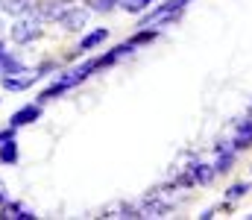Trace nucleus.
Returning <instances> with one entry per match:
<instances>
[{
  "mask_svg": "<svg viewBox=\"0 0 252 220\" xmlns=\"http://www.w3.org/2000/svg\"><path fill=\"white\" fill-rule=\"evenodd\" d=\"M35 6H38L35 0H0V12H3V15H12V18L32 15Z\"/></svg>",
  "mask_w": 252,
  "mask_h": 220,
  "instance_id": "obj_9",
  "label": "nucleus"
},
{
  "mask_svg": "<svg viewBox=\"0 0 252 220\" xmlns=\"http://www.w3.org/2000/svg\"><path fill=\"white\" fill-rule=\"evenodd\" d=\"M250 191H252L250 182H235V185H229V188H226V200H229V203H238V200H244Z\"/></svg>",
  "mask_w": 252,
  "mask_h": 220,
  "instance_id": "obj_14",
  "label": "nucleus"
},
{
  "mask_svg": "<svg viewBox=\"0 0 252 220\" xmlns=\"http://www.w3.org/2000/svg\"><path fill=\"white\" fill-rule=\"evenodd\" d=\"M156 0H121V9L129 12V15H141L144 9H150Z\"/></svg>",
  "mask_w": 252,
  "mask_h": 220,
  "instance_id": "obj_16",
  "label": "nucleus"
},
{
  "mask_svg": "<svg viewBox=\"0 0 252 220\" xmlns=\"http://www.w3.org/2000/svg\"><path fill=\"white\" fill-rule=\"evenodd\" d=\"M44 21L32 12V15H21L12 27H9V38L18 44V47H27V44H32L35 38H41V32H44V27H41Z\"/></svg>",
  "mask_w": 252,
  "mask_h": 220,
  "instance_id": "obj_1",
  "label": "nucleus"
},
{
  "mask_svg": "<svg viewBox=\"0 0 252 220\" xmlns=\"http://www.w3.org/2000/svg\"><path fill=\"white\" fill-rule=\"evenodd\" d=\"M158 27H138V32H132L129 35V41L135 44V47H144V44H153L156 38H158Z\"/></svg>",
  "mask_w": 252,
  "mask_h": 220,
  "instance_id": "obj_12",
  "label": "nucleus"
},
{
  "mask_svg": "<svg viewBox=\"0 0 252 220\" xmlns=\"http://www.w3.org/2000/svg\"><path fill=\"white\" fill-rule=\"evenodd\" d=\"M56 24L67 30V32H79V30H85V24H88V9H82V6H64L62 12L56 15Z\"/></svg>",
  "mask_w": 252,
  "mask_h": 220,
  "instance_id": "obj_3",
  "label": "nucleus"
},
{
  "mask_svg": "<svg viewBox=\"0 0 252 220\" xmlns=\"http://www.w3.org/2000/svg\"><path fill=\"white\" fill-rule=\"evenodd\" d=\"M0 218H3V220H35L38 215H35L32 209H27L24 203H15V200H9V203L0 209Z\"/></svg>",
  "mask_w": 252,
  "mask_h": 220,
  "instance_id": "obj_10",
  "label": "nucleus"
},
{
  "mask_svg": "<svg viewBox=\"0 0 252 220\" xmlns=\"http://www.w3.org/2000/svg\"><path fill=\"white\" fill-rule=\"evenodd\" d=\"M214 153H217V158H214V173H217V176L232 173V167H235V161H238V150L232 147V141H217V144H214Z\"/></svg>",
  "mask_w": 252,
  "mask_h": 220,
  "instance_id": "obj_4",
  "label": "nucleus"
},
{
  "mask_svg": "<svg viewBox=\"0 0 252 220\" xmlns=\"http://www.w3.org/2000/svg\"><path fill=\"white\" fill-rule=\"evenodd\" d=\"M106 38H109V30H106V27L91 30L88 35H82V38H79V44H76V53H73V56H82V53H88V50H97Z\"/></svg>",
  "mask_w": 252,
  "mask_h": 220,
  "instance_id": "obj_8",
  "label": "nucleus"
},
{
  "mask_svg": "<svg viewBox=\"0 0 252 220\" xmlns=\"http://www.w3.org/2000/svg\"><path fill=\"white\" fill-rule=\"evenodd\" d=\"M18 158H21V153H18V141H15V135H9V138H3L0 141V164H18Z\"/></svg>",
  "mask_w": 252,
  "mask_h": 220,
  "instance_id": "obj_11",
  "label": "nucleus"
},
{
  "mask_svg": "<svg viewBox=\"0 0 252 220\" xmlns=\"http://www.w3.org/2000/svg\"><path fill=\"white\" fill-rule=\"evenodd\" d=\"M0 100H3V97H0Z\"/></svg>",
  "mask_w": 252,
  "mask_h": 220,
  "instance_id": "obj_22",
  "label": "nucleus"
},
{
  "mask_svg": "<svg viewBox=\"0 0 252 220\" xmlns=\"http://www.w3.org/2000/svg\"><path fill=\"white\" fill-rule=\"evenodd\" d=\"M94 71H100V65H97V56H91V59H85L82 65H76V68H70V71H64V73H59L56 79H62L64 85H67V91L70 88H76L79 82H85L88 76Z\"/></svg>",
  "mask_w": 252,
  "mask_h": 220,
  "instance_id": "obj_5",
  "label": "nucleus"
},
{
  "mask_svg": "<svg viewBox=\"0 0 252 220\" xmlns=\"http://www.w3.org/2000/svg\"><path fill=\"white\" fill-rule=\"evenodd\" d=\"M214 212H217V209H205V212H202L199 218H202V220H211V218H214Z\"/></svg>",
  "mask_w": 252,
  "mask_h": 220,
  "instance_id": "obj_18",
  "label": "nucleus"
},
{
  "mask_svg": "<svg viewBox=\"0 0 252 220\" xmlns=\"http://www.w3.org/2000/svg\"><path fill=\"white\" fill-rule=\"evenodd\" d=\"M232 147H235L238 153L252 150V115L238 121V126H235V138H232Z\"/></svg>",
  "mask_w": 252,
  "mask_h": 220,
  "instance_id": "obj_7",
  "label": "nucleus"
},
{
  "mask_svg": "<svg viewBox=\"0 0 252 220\" xmlns=\"http://www.w3.org/2000/svg\"><path fill=\"white\" fill-rule=\"evenodd\" d=\"M41 115H44V106H41L38 100H35V103H27V106H21L18 112H12L9 126H15V129L30 126V124H35V121H41Z\"/></svg>",
  "mask_w": 252,
  "mask_h": 220,
  "instance_id": "obj_6",
  "label": "nucleus"
},
{
  "mask_svg": "<svg viewBox=\"0 0 252 220\" xmlns=\"http://www.w3.org/2000/svg\"><path fill=\"white\" fill-rule=\"evenodd\" d=\"M0 71L9 73V76H24V73H30V68L15 56V53H6V59H3V65H0Z\"/></svg>",
  "mask_w": 252,
  "mask_h": 220,
  "instance_id": "obj_13",
  "label": "nucleus"
},
{
  "mask_svg": "<svg viewBox=\"0 0 252 220\" xmlns=\"http://www.w3.org/2000/svg\"><path fill=\"white\" fill-rule=\"evenodd\" d=\"M6 53H9V50H6V44L0 41V65H3V59H6Z\"/></svg>",
  "mask_w": 252,
  "mask_h": 220,
  "instance_id": "obj_20",
  "label": "nucleus"
},
{
  "mask_svg": "<svg viewBox=\"0 0 252 220\" xmlns=\"http://www.w3.org/2000/svg\"><path fill=\"white\" fill-rule=\"evenodd\" d=\"M0 15H3V12H0ZM0 30H3V27H0Z\"/></svg>",
  "mask_w": 252,
  "mask_h": 220,
  "instance_id": "obj_21",
  "label": "nucleus"
},
{
  "mask_svg": "<svg viewBox=\"0 0 252 220\" xmlns=\"http://www.w3.org/2000/svg\"><path fill=\"white\" fill-rule=\"evenodd\" d=\"M214 164H205L199 158H193L188 167H182V173L173 179V188H193V185H211L214 182Z\"/></svg>",
  "mask_w": 252,
  "mask_h": 220,
  "instance_id": "obj_2",
  "label": "nucleus"
},
{
  "mask_svg": "<svg viewBox=\"0 0 252 220\" xmlns=\"http://www.w3.org/2000/svg\"><path fill=\"white\" fill-rule=\"evenodd\" d=\"M91 12H100V15H109L115 9H121V0H85Z\"/></svg>",
  "mask_w": 252,
  "mask_h": 220,
  "instance_id": "obj_15",
  "label": "nucleus"
},
{
  "mask_svg": "<svg viewBox=\"0 0 252 220\" xmlns=\"http://www.w3.org/2000/svg\"><path fill=\"white\" fill-rule=\"evenodd\" d=\"M59 68H62V65H59L56 59H47V62H41V65L35 68V73H38V76H53V71L59 73Z\"/></svg>",
  "mask_w": 252,
  "mask_h": 220,
  "instance_id": "obj_17",
  "label": "nucleus"
},
{
  "mask_svg": "<svg viewBox=\"0 0 252 220\" xmlns=\"http://www.w3.org/2000/svg\"><path fill=\"white\" fill-rule=\"evenodd\" d=\"M6 203H9V197H6V191H3V185H0V209H3Z\"/></svg>",
  "mask_w": 252,
  "mask_h": 220,
  "instance_id": "obj_19",
  "label": "nucleus"
}]
</instances>
